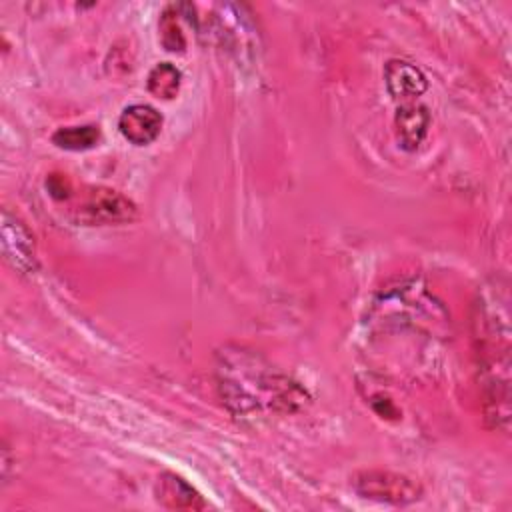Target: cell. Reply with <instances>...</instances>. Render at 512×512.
<instances>
[{
	"label": "cell",
	"instance_id": "6da1fadb",
	"mask_svg": "<svg viewBox=\"0 0 512 512\" xmlns=\"http://www.w3.org/2000/svg\"><path fill=\"white\" fill-rule=\"evenodd\" d=\"M216 386L226 408L238 418L290 414L308 400L306 390L260 354L226 346L216 358Z\"/></svg>",
	"mask_w": 512,
	"mask_h": 512
},
{
	"label": "cell",
	"instance_id": "7a4b0ae2",
	"mask_svg": "<svg viewBox=\"0 0 512 512\" xmlns=\"http://www.w3.org/2000/svg\"><path fill=\"white\" fill-rule=\"evenodd\" d=\"M478 382L484 418L490 428L508 432L510 424V312L506 284L482 286L472 316Z\"/></svg>",
	"mask_w": 512,
	"mask_h": 512
},
{
	"label": "cell",
	"instance_id": "3957f363",
	"mask_svg": "<svg viewBox=\"0 0 512 512\" xmlns=\"http://www.w3.org/2000/svg\"><path fill=\"white\" fill-rule=\"evenodd\" d=\"M350 486L360 498L390 506L414 504L424 494L420 482H416L414 478L378 468L354 472L350 476Z\"/></svg>",
	"mask_w": 512,
	"mask_h": 512
},
{
	"label": "cell",
	"instance_id": "277c9868",
	"mask_svg": "<svg viewBox=\"0 0 512 512\" xmlns=\"http://www.w3.org/2000/svg\"><path fill=\"white\" fill-rule=\"evenodd\" d=\"M78 220L88 226H108L132 222L138 214L136 204L118 190L96 186L88 188L80 206L76 208Z\"/></svg>",
	"mask_w": 512,
	"mask_h": 512
},
{
	"label": "cell",
	"instance_id": "5b68a950",
	"mask_svg": "<svg viewBox=\"0 0 512 512\" xmlns=\"http://www.w3.org/2000/svg\"><path fill=\"white\" fill-rule=\"evenodd\" d=\"M0 244H2V256L4 260L20 274H32L38 268V256H36V242L34 234L28 230V226L12 212H2V224H0Z\"/></svg>",
	"mask_w": 512,
	"mask_h": 512
},
{
	"label": "cell",
	"instance_id": "8992f818",
	"mask_svg": "<svg viewBox=\"0 0 512 512\" xmlns=\"http://www.w3.org/2000/svg\"><path fill=\"white\" fill-rule=\"evenodd\" d=\"M214 16V36L226 46V50L244 56V52L254 54L258 34L248 16L242 14V6L220 4Z\"/></svg>",
	"mask_w": 512,
	"mask_h": 512
},
{
	"label": "cell",
	"instance_id": "52a82bcc",
	"mask_svg": "<svg viewBox=\"0 0 512 512\" xmlns=\"http://www.w3.org/2000/svg\"><path fill=\"white\" fill-rule=\"evenodd\" d=\"M118 130L130 144L148 146L162 130V116L150 104H130L118 118Z\"/></svg>",
	"mask_w": 512,
	"mask_h": 512
},
{
	"label": "cell",
	"instance_id": "ba28073f",
	"mask_svg": "<svg viewBox=\"0 0 512 512\" xmlns=\"http://www.w3.org/2000/svg\"><path fill=\"white\" fill-rule=\"evenodd\" d=\"M384 82L388 94L402 104L414 102L428 88V80L424 72L406 60H388L384 66Z\"/></svg>",
	"mask_w": 512,
	"mask_h": 512
},
{
	"label": "cell",
	"instance_id": "9c48e42d",
	"mask_svg": "<svg viewBox=\"0 0 512 512\" xmlns=\"http://www.w3.org/2000/svg\"><path fill=\"white\" fill-rule=\"evenodd\" d=\"M156 502L168 510H204L206 502L200 492L174 472H162L154 484Z\"/></svg>",
	"mask_w": 512,
	"mask_h": 512
},
{
	"label": "cell",
	"instance_id": "30bf717a",
	"mask_svg": "<svg viewBox=\"0 0 512 512\" xmlns=\"http://www.w3.org/2000/svg\"><path fill=\"white\" fill-rule=\"evenodd\" d=\"M428 126H430V112L424 104L408 102L396 110L394 128H396V138L404 150L408 152L416 150L426 138Z\"/></svg>",
	"mask_w": 512,
	"mask_h": 512
},
{
	"label": "cell",
	"instance_id": "8fae6325",
	"mask_svg": "<svg viewBox=\"0 0 512 512\" xmlns=\"http://www.w3.org/2000/svg\"><path fill=\"white\" fill-rule=\"evenodd\" d=\"M100 140V130L94 124H82V126H64L58 128L52 134V142L62 148V150H72V152H80V150H88L94 148Z\"/></svg>",
	"mask_w": 512,
	"mask_h": 512
},
{
	"label": "cell",
	"instance_id": "7c38bea8",
	"mask_svg": "<svg viewBox=\"0 0 512 512\" xmlns=\"http://www.w3.org/2000/svg\"><path fill=\"white\" fill-rule=\"evenodd\" d=\"M180 82H182L180 70L170 62H160L150 70L146 86L152 96L162 100H172L180 90Z\"/></svg>",
	"mask_w": 512,
	"mask_h": 512
},
{
	"label": "cell",
	"instance_id": "4fadbf2b",
	"mask_svg": "<svg viewBox=\"0 0 512 512\" xmlns=\"http://www.w3.org/2000/svg\"><path fill=\"white\" fill-rule=\"evenodd\" d=\"M178 16V6H168L158 20L160 42L168 52H182L186 48V38L180 28Z\"/></svg>",
	"mask_w": 512,
	"mask_h": 512
},
{
	"label": "cell",
	"instance_id": "5bb4252c",
	"mask_svg": "<svg viewBox=\"0 0 512 512\" xmlns=\"http://www.w3.org/2000/svg\"><path fill=\"white\" fill-rule=\"evenodd\" d=\"M46 188H48L50 196L56 198V200H64L72 192V186H70L68 178L62 176V174H50L48 180H46Z\"/></svg>",
	"mask_w": 512,
	"mask_h": 512
},
{
	"label": "cell",
	"instance_id": "9a60e30c",
	"mask_svg": "<svg viewBox=\"0 0 512 512\" xmlns=\"http://www.w3.org/2000/svg\"><path fill=\"white\" fill-rule=\"evenodd\" d=\"M8 468H10V456H8V446L6 442L2 444V478L6 482V476H8Z\"/></svg>",
	"mask_w": 512,
	"mask_h": 512
}]
</instances>
